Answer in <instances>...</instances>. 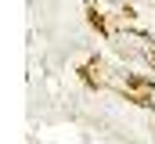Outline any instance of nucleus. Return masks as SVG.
<instances>
[{
	"label": "nucleus",
	"mask_w": 155,
	"mask_h": 144,
	"mask_svg": "<svg viewBox=\"0 0 155 144\" xmlns=\"http://www.w3.org/2000/svg\"><path fill=\"white\" fill-rule=\"evenodd\" d=\"M79 72H83V79H87V83H94V87H105L101 65H94V61H83V65H79Z\"/></svg>",
	"instance_id": "obj_2"
},
{
	"label": "nucleus",
	"mask_w": 155,
	"mask_h": 144,
	"mask_svg": "<svg viewBox=\"0 0 155 144\" xmlns=\"http://www.w3.org/2000/svg\"><path fill=\"white\" fill-rule=\"evenodd\" d=\"M148 61H152V65H155V47H152V51H148Z\"/></svg>",
	"instance_id": "obj_4"
},
{
	"label": "nucleus",
	"mask_w": 155,
	"mask_h": 144,
	"mask_svg": "<svg viewBox=\"0 0 155 144\" xmlns=\"http://www.w3.org/2000/svg\"><path fill=\"white\" fill-rule=\"evenodd\" d=\"M87 15H90V25H94V29H97V33H112V25H108V18H105V15H101V11H97V7H90V11H87Z\"/></svg>",
	"instance_id": "obj_3"
},
{
	"label": "nucleus",
	"mask_w": 155,
	"mask_h": 144,
	"mask_svg": "<svg viewBox=\"0 0 155 144\" xmlns=\"http://www.w3.org/2000/svg\"><path fill=\"white\" fill-rule=\"evenodd\" d=\"M123 97L134 101V105H144V108H155V87L144 79V76H130L126 87H123Z\"/></svg>",
	"instance_id": "obj_1"
}]
</instances>
